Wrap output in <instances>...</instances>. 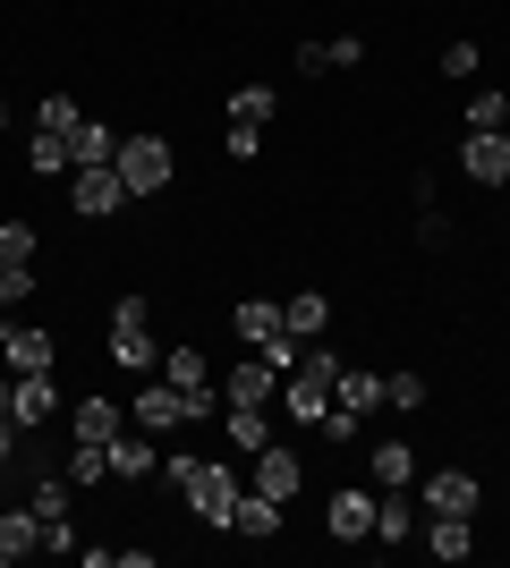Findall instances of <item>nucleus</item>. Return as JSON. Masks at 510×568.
Here are the masks:
<instances>
[{
    "mask_svg": "<svg viewBox=\"0 0 510 568\" xmlns=\"http://www.w3.org/2000/svg\"><path fill=\"white\" fill-rule=\"evenodd\" d=\"M332 382H340V356L307 339V356H298L290 382H281V407H290L298 425H323V407H332Z\"/></svg>",
    "mask_w": 510,
    "mask_h": 568,
    "instance_id": "f257e3e1",
    "label": "nucleus"
},
{
    "mask_svg": "<svg viewBox=\"0 0 510 568\" xmlns=\"http://www.w3.org/2000/svg\"><path fill=\"white\" fill-rule=\"evenodd\" d=\"M179 493H188V509L204 526H230V509H239V484H230V467H221V458H179Z\"/></svg>",
    "mask_w": 510,
    "mask_h": 568,
    "instance_id": "f03ea898",
    "label": "nucleus"
},
{
    "mask_svg": "<svg viewBox=\"0 0 510 568\" xmlns=\"http://www.w3.org/2000/svg\"><path fill=\"white\" fill-rule=\"evenodd\" d=\"M170 144L162 136H120V179H128V195H162L170 187Z\"/></svg>",
    "mask_w": 510,
    "mask_h": 568,
    "instance_id": "7ed1b4c3",
    "label": "nucleus"
},
{
    "mask_svg": "<svg viewBox=\"0 0 510 568\" xmlns=\"http://www.w3.org/2000/svg\"><path fill=\"white\" fill-rule=\"evenodd\" d=\"M69 204L86 221H102V213H120V204H137V195H128L120 162H94V170H69Z\"/></svg>",
    "mask_w": 510,
    "mask_h": 568,
    "instance_id": "20e7f679",
    "label": "nucleus"
},
{
    "mask_svg": "<svg viewBox=\"0 0 510 568\" xmlns=\"http://www.w3.org/2000/svg\"><path fill=\"white\" fill-rule=\"evenodd\" d=\"M477 500H486V484H477V475H460V467L426 475V518H477Z\"/></svg>",
    "mask_w": 510,
    "mask_h": 568,
    "instance_id": "39448f33",
    "label": "nucleus"
},
{
    "mask_svg": "<svg viewBox=\"0 0 510 568\" xmlns=\"http://www.w3.org/2000/svg\"><path fill=\"white\" fill-rule=\"evenodd\" d=\"M272 399H281V374H272L264 356H247V365L221 374V407H272Z\"/></svg>",
    "mask_w": 510,
    "mask_h": 568,
    "instance_id": "423d86ee",
    "label": "nucleus"
},
{
    "mask_svg": "<svg viewBox=\"0 0 510 568\" xmlns=\"http://www.w3.org/2000/svg\"><path fill=\"white\" fill-rule=\"evenodd\" d=\"M460 170L477 179V187H502V179H510V136H502V128H493V136L468 128V136H460Z\"/></svg>",
    "mask_w": 510,
    "mask_h": 568,
    "instance_id": "0eeeda50",
    "label": "nucleus"
},
{
    "mask_svg": "<svg viewBox=\"0 0 510 568\" xmlns=\"http://www.w3.org/2000/svg\"><path fill=\"white\" fill-rule=\"evenodd\" d=\"M298 484H307V467H298V450H281V442H264V450H256V493L290 509V500H298Z\"/></svg>",
    "mask_w": 510,
    "mask_h": 568,
    "instance_id": "6e6552de",
    "label": "nucleus"
},
{
    "mask_svg": "<svg viewBox=\"0 0 510 568\" xmlns=\"http://www.w3.org/2000/svg\"><path fill=\"white\" fill-rule=\"evenodd\" d=\"M128 407H137V425H146V433L196 425V416H188V390H179V382H146V390H137V399H128Z\"/></svg>",
    "mask_w": 510,
    "mask_h": 568,
    "instance_id": "1a4fd4ad",
    "label": "nucleus"
},
{
    "mask_svg": "<svg viewBox=\"0 0 510 568\" xmlns=\"http://www.w3.org/2000/svg\"><path fill=\"white\" fill-rule=\"evenodd\" d=\"M323 526H332V544H366L374 535V493H332Z\"/></svg>",
    "mask_w": 510,
    "mask_h": 568,
    "instance_id": "9d476101",
    "label": "nucleus"
},
{
    "mask_svg": "<svg viewBox=\"0 0 510 568\" xmlns=\"http://www.w3.org/2000/svg\"><path fill=\"white\" fill-rule=\"evenodd\" d=\"M9 374H51V332L43 323H9Z\"/></svg>",
    "mask_w": 510,
    "mask_h": 568,
    "instance_id": "9b49d317",
    "label": "nucleus"
},
{
    "mask_svg": "<svg viewBox=\"0 0 510 568\" xmlns=\"http://www.w3.org/2000/svg\"><path fill=\"white\" fill-rule=\"evenodd\" d=\"M51 407H60V399H51V374H18V382H9V416H18V433L51 425Z\"/></svg>",
    "mask_w": 510,
    "mask_h": 568,
    "instance_id": "f8f14e48",
    "label": "nucleus"
},
{
    "mask_svg": "<svg viewBox=\"0 0 510 568\" xmlns=\"http://www.w3.org/2000/svg\"><path fill=\"white\" fill-rule=\"evenodd\" d=\"M230 535H247V544H272V535H281V500L239 493V509H230Z\"/></svg>",
    "mask_w": 510,
    "mask_h": 568,
    "instance_id": "ddd939ff",
    "label": "nucleus"
},
{
    "mask_svg": "<svg viewBox=\"0 0 510 568\" xmlns=\"http://www.w3.org/2000/svg\"><path fill=\"white\" fill-rule=\"evenodd\" d=\"M111 356H120L128 374H153V365H162V348H153L146 323H111Z\"/></svg>",
    "mask_w": 510,
    "mask_h": 568,
    "instance_id": "4468645a",
    "label": "nucleus"
},
{
    "mask_svg": "<svg viewBox=\"0 0 510 568\" xmlns=\"http://www.w3.org/2000/svg\"><path fill=\"white\" fill-rule=\"evenodd\" d=\"M26 551H43V518L34 509H0V560H26Z\"/></svg>",
    "mask_w": 510,
    "mask_h": 568,
    "instance_id": "2eb2a0df",
    "label": "nucleus"
},
{
    "mask_svg": "<svg viewBox=\"0 0 510 568\" xmlns=\"http://www.w3.org/2000/svg\"><path fill=\"white\" fill-rule=\"evenodd\" d=\"M26 162H34V179H69V170H77V144H69V136H51V128H34Z\"/></svg>",
    "mask_w": 510,
    "mask_h": 568,
    "instance_id": "dca6fc26",
    "label": "nucleus"
},
{
    "mask_svg": "<svg viewBox=\"0 0 510 568\" xmlns=\"http://www.w3.org/2000/svg\"><path fill=\"white\" fill-rule=\"evenodd\" d=\"M366 475H374L383 493H409V484H417V458H409V442H383V450L366 458Z\"/></svg>",
    "mask_w": 510,
    "mask_h": 568,
    "instance_id": "f3484780",
    "label": "nucleus"
},
{
    "mask_svg": "<svg viewBox=\"0 0 510 568\" xmlns=\"http://www.w3.org/2000/svg\"><path fill=\"white\" fill-rule=\"evenodd\" d=\"M281 323H290V332H298V339H316V332H323V323H332V297H323V288H298L290 306H281Z\"/></svg>",
    "mask_w": 510,
    "mask_h": 568,
    "instance_id": "a211bd4d",
    "label": "nucleus"
},
{
    "mask_svg": "<svg viewBox=\"0 0 510 568\" xmlns=\"http://www.w3.org/2000/svg\"><path fill=\"white\" fill-rule=\"evenodd\" d=\"M374 535H383V544H409V535H417L409 493H374Z\"/></svg>",
    "mask_w": 510,
    "mask_h": 568,
    "instance_id": "6ab92c4d",
    "label": "nucleus"
},
{
    "mask_svg": "<svg viewBox=\"0 0 510 568\" xmlns=\"http://www.w3.org/2000/svg\"><path fill=\"white\" fill-rule=\"evenodd\" d=\"M230 323H239V339H256V348H264V339H281V332H290V323H281V306H272V297H247V306L230 314Z\"/></svg>",
    "mask_w": 510,
    "mask_h": 568,
    "instance_id": "aec40b11",
    "label": "nucleus"
},
{
    "mask_svg": "<svg viewBox=\"0 0 510 568\" xmlns=\"http://www.w3.org/2000/svg\"><path fill=\"white\" fill-rule=\"evenodd\" d=\"M332 407H349V416L383 407V374H349V365H340V382H332Z\"/></svg>",
    "mask_w": 510,
    "mask_h": 568,
    "instance_id": "412c9836",
    "label": "nucleus"
},
{
    "mask_svg": "<svg viewBox=\"0 0 510 568\" xmlns=\"http://www.w3.org/2000/svg\"><path fill=\"white\" fill-rule=\"evenodd\" d=\"M111 475H120V484L153 475V442H146V433H111Z\"/></svg>",
    "mask_w": 510,
    "mask_h": 568,
    "instance_id": "4be33fe9",
    "label": "nucleus"
},
{
    "mask_svg": "<svg viewBox=\"0 0 510 568\" xmlns=\"http://www.w3.org/2000/svg\"><path fill=\"white\" fill-rule=\"evenodd\" d=\"M426 551H434V560H468V551H477L468 518H426Z\"/></svg>",
    "mask_w": 510,
    "mask_h": 568,
    "instance_id": "5701e85b",
    "label": "nucleus"
},
{
    "mask_svg": "<svg viewBox=\"0 0 510 568\" xmlns=\"http://www.w3.org/2000/svg\"><path fill=\"white\" fill-rule=\"evenodd\" d=\"M77 170H94V162H120V128H102V119H86V128H77Z\"/></svg>",
    "mask_w": 510,
    "mask_h": 568,
    "instance_id": "b1692460",
    "label": "nucleus"
},
{
    "mask_svg": "<svg viewBox=\"0 0 510 568\" xmlns=\"http://www.w3.org/2000/svg\"><path fill=\"white\" fill-rule=\"evenodd\" d=\"M77 442H111V433H120V399H77Z\"/></svg>",
    "mask_w": 510,
    "mask_h": 568,
    "instance_id": "393cba45",
    "label": "nucleus"
},
{
    "mask_svg": "<svg viewBox=\"0 0 510 568\" xmlns=\"http://www.w3.org/2000/svg\"><path fill=\"white\" fill-rule=\"evenodd\" d=\"M162 382H179V390H204V382H213L204 348H196V339H188V348H170V356H162Z\"/></svg>",
    "mask_w": 510,
    "mask_h": 568,
    "instance_id": "a878e982",
    "label": "nucleus"
},
{
    "mask_svg": "<svg viewBox=\"0 0 510 568\" xmlns=\"http://www.w3.org/2000/svg\"><path fill=\"white\" fill-rule=\"evenodd\" d=\"M272 111H281L272 85H239V94H230V119H239V128H272Z\"/></svg>",
    "mask_w": 510,
    "mask_h": 568,
    "instance_id": "bb28decb",
    "label": "nucleus"
},
{
    "mask_svg": "<svg viewBox=\"0 0 510 568\" xmlns=\"http://www.w3.org/2000/svg\"><path fill=\"white\" fill-rule=\"evenodd\" d=\"M468 128H477V136H493V128H510V94H493V85H477V94H468Z\"/></svg>",
    "mask_w": 510,
    "mask_h": 568,
    "instance_id": "cd10ccee",
    "label": "nucleus"
},
{
    "mask_svg": "<svg viewBox=\"0 0 510 568\" xmlns=\"http://www.w3.org/2000/svg\"><path fill=\"white\" fill-rule=\"evenodd\" d=\"M230 442H239V450H264L272 442V407H230Z\"/></svg>",
    "mask_w": 510,
    "mask_h": 568,
    "instance_id": "c85d7f7f",
    "label": "nucleus"
},
{
    "mask_svg": "<svg viewBox=\"0 0 510 568\" xmlns=\"http://www.w3.org/2000/svg\"><path fill=\"white\" fill-rule=\"evenodd\" d=\"M69 493H77V484H69V475H43V484H34V500H26V509H34V518H69Z\"/></svg>",
    "mask_w": 510,
    "mask_h": 568,
    "instance_id": "c756f323",
    "label": "nucleus"
},
{
    "mask_svg": "<svg viewBox=\"0 0 510 568\" xmlns=\"http://www.w3.org/2000/svg\"><path fill=\"white\" fill-rule=\"evenodd\" d=\"M0 263H34V221H0Z\"/></svg>",
    "mask_w": 510,
    "mask_h": 568,
    "instance_id": "7c9ffc66",
    "label": "nucleus"
},
{
    "mask_svg": "<svg viewBox=\"0 0 510 568\" xmlns=\"http://www.w3.org/2000/svg\"><path fill=\"white\" fill-rule=\"evenodd\" d=\"M43 128H51V136H77V128H86V111H77L69 94H43Z\"/></svg>",
    "mask_w": 510,
    "mask_h": 568,
    "instance_id": "2f4dec72",
    "label": "nucleus"
},
{
    "mask_svg": "<svg viewBox=\"0 0 510 568\" xmlns=\"http://www.w3.org/2000/svg\"><path fill=\"white\" fill-rule=\"evenodd\" d=\"M34 297V263H0V306H26Z\"/></svg>",
    "mask_w": 510,
    "mask_h": 568,
    "instance_id": "473e14b6",
    "label": "nucleus"
},
{
    "mask_svg": "<svg viewBox=\"0 0 510 568\" xmlns=\"http://www.w3.org/2000/svg\"><path fill=\"white\" fill-rule=\"evenodd\" d=\"M383 399H391V407H426V374H391Z\"/></svg>",
    "mask_w": 510,
    "mask_h": 568,
    "instance_id": "72a5a7b5",
    "label": "nucleus"
},
{
    "mask_svg": "<svg viewBox=\"0 0 510 568\" xmlns=\"http://www.w3.org/2000/svg\"><path fill=\"white\" fill-rule=\"evenodd\" d=\"M256 144H264V128H239V119H230V136H221V153H230V162H256Z\"/></svg>",
    "mask_w": 510,
    "mask_h": 568,
    "instance_id": "f704fd0d",
    "label": "nucleus"
},
{
    "mask_svg": "<svg viewBox=\"0 0 510 568\" xmlns=\"http://www.w3.org/2000/svg\"><path fill=\"white\" fill-rule=\"evenodd\" d=\"M442 69H451V77H477L486 60H477V43H451V51H442Z\"/></svg>",
    "mask_w": 510,
    "mask_h": 568,
    "instance_id": "c9c22d12",
    "label": "nucleus"
},
{
    "mask_svg": "<svg viewBox=\"0 0 510 568\" xmlns=\"http://www.w3.org/2000/svg\"><path fill=\"white\" fill-rule=\"evenodd\" d=\"M323 51H332V69H358V60H366V34H340V43H323Z\"/></svg>",
    "mask_w": 510,
    "mask_h": 568,
    "instance_id": "e433bc0d",
    "label": "nucleus"
},
{
    "mask_svg": "<svg viewBox=\"0 0 510 568\" xmlns=\"http://www.w3.org/2000/svg\"><path fill=\"white\" fill-rule=\"evenodd\" d=\"M9 450H18V416L0 407V467H9Z\"/></svg>",
    "mask_w": 510,
    "mask_h": 568,
    "instance_id": "4c0bfd02",
    "label": "nucleus"
},
{
    "mask_svg": "<svg viewBox=\"0 0 510 568\" xmlns=\"http://www.w3.org/2000/svg\"><path fill=\"white\" fill-rule=\"evenodd\" d=\"M0 374H9V339H0Z\"/></svg>",
    "mask_w": 510,
    "mask_h": 568,
    "instance_id": "58836bf2",
    "label": "nucleus"
},
{
    "mask_svg": "<svg viewBox=\"0 0 510 568\" xmlns=\"http://www.w3.org/2000/svg\"><path fill=\"white\" fill-rule=\"evenodd\" d=\"M0 128H9V94H0Z\"/></svg>",
    "mask_w": 510,
    "mask_h": 568,
    "instance_id": "ea45409f",
    "label": "nucleus"
},
{
    "mask_svg": "<svg viewBox=\"0 0 510 568\" xmlns=\"http://www.w3.org/2000/svg\"><path fill=\"white\" fill-rule=\"evenodd\" d=\"M502 136H510V128H502Z\"/></svg>",
    "mask_w": 510,
    "mask_h": 568,
    "instance_id": "a19ab883",
    "label": "nucleus"
}]
</instances>
